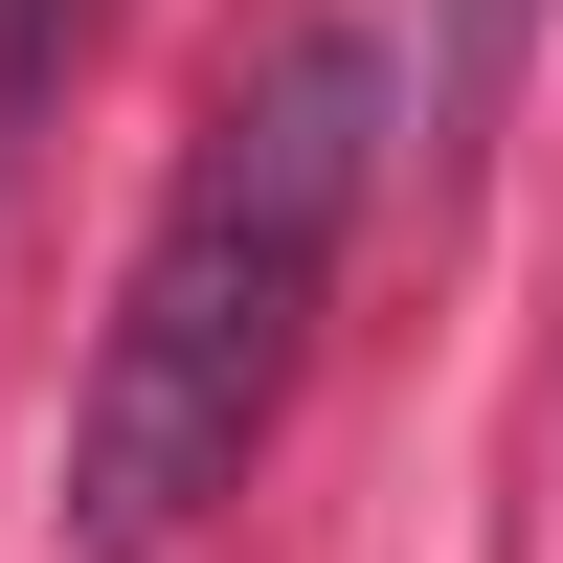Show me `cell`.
I'll list each match as a JSON object with an SVG mask.
<instances>
[{
	"label": "cell",
	"mask_w": 563,
	"mask_h": 563,
	"mask_svg": "<svg viewBox=\"0 0 563 563\" xmlns=\"http://www.w3.org/2000/svg\"><path fill=\"white\" fill-rule=\"evenodd\" d=\"M384 180V45L316 23L271 45L249 90L203 113L158 249H135L113 339H90V406H68V563H180L203 496H249L271 406L316 361V294H339V225Z\"/></svg>",
	"instance_id": "obj_1"
},
{
	"label": "cell",
	"mask_w": 563,
	"mask_h": 563,
	"mask_svg": "<svg viewBox=\"0 0 563 563\" xmlns=\"http://www.w3.org/2000/svg\"><path fill=\"white\" fill-rule=\"evenodd\" d=\"M496 23H519V0H496Z\"/></svg>",
	"instance_id": "obj_2"
}]
</instances>
